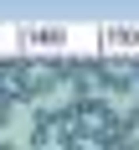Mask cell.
Listing matches in <instances>:
<instances>
[{
	"label": "cell",
	"instance_id": "6da1fadb",
	"mask_svg": "<svg viewBox=\"0 0 139 150\" xmlns=\"http://www.w3.org/2000/svg\"><path fill=\"white\" fill-rule=\"evenodd\" d=\"M21 42L26 47H62L67 31H57V26H21Z\"/></svg>",
	"mask_w": 139,
	"mask_h": 150
},
{
	"label": "cell",
	"instance_id": "7a4b0ae2",
	"mask_svg": "<svg viewBox=\"0 0 139 150\" xmlns=\"http://www.w3.org/2000/svg\"><path fill=\"white\" fill-rule=\"evenodd\" d=\"M103 42L108 47H139V26H108Z\"/></svg>",
	"mask_w": 139,
	"mask_h": 150
}]
</instances>
